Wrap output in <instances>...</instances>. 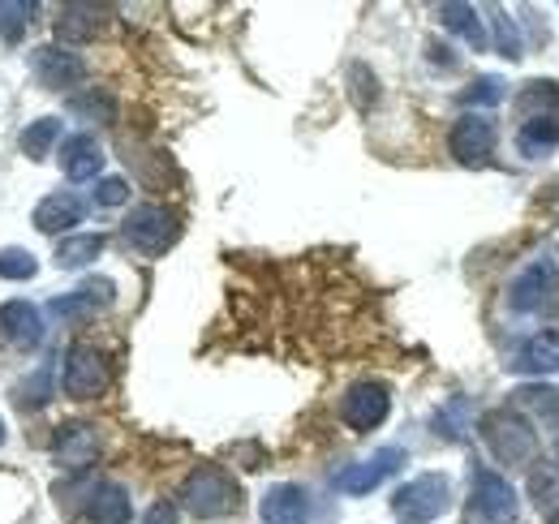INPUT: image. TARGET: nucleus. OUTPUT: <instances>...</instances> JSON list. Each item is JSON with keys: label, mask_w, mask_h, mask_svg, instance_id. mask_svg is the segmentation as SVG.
<instances>
[{"label": "nucleus", "mask_w": 559, "mask_h": 524, "mask_svg": "<svg viewBox=\"0 0 559 524\" xmlns=\"http://www.w3.org/2000/svg\"><path fill=\"white\" fill-rule=\"evenodd\" d=\"M181 499H186V512H194L199 521H215V516H228L241 499L237 481L219 468V464H199L186 486H181Z\"/></svg>", "instance_id": "obj_1"}, {"label": "nucleus", "mask_w": 559, "mask_h": 524, "mask_svg": "<svg viewBox=\"0 0 559 524\" xmlns=\"http://www.w3.org/2000/svg\"><path fill=\"white\" fill-rule=\"evenodd\" d=\"M121 237H126V246H130L134 254H142V259H155V254L173 250V241L181 237V219H177L168 206L142 202V206H134V211L126 215Z\"/></svg>", "instance_id": "obj_2"}, {"label": "nucleus", "mask_w": 559, "mask_h": 524, "mask_svg": "<svg viewBox=\"0 0 559 524\" xmlns=\"http://www.w3.org/2000/svg\"><path fill=\"white\" fill-rule=\"evenodd\" d=\"M452 508V481L443 473H421L414 481H405L392 495V516L405 524H430Z\"/></svg>", "instance_id": "obj_3"}, {"label": "nucleus", "mask_w": 559, "mask_h": 524, "mask_svg": "<svg viewBox=\"0 0 559 524\" xmlns=\"http://www.w3.org/2000/svg\"><path fill=\"white\" fill-rule=\"evenodd\" d=\"M508 306L516 314H559V271L551 259H534L512 284Z\"/></svg>", "instance_id": "obj_4"}, {"label": "nucleus", "mask_w": 559, "mask_h": 524, "mask_svg": "<svg viewBox=\"0 0 559 524\" xmlns=\"http://www.w3.org/2000/svg\"><path fill=\"white\" fill-rule=\"evenodd\" d=\"M483 439H487L490 456L499 464H525L538 452V434L530 430V421L508 413V408H495L483 417Z\"/></svg>", "instance_id": "obj_5"}, {"label": "nucleus", "mask_w": 559, "mask_h": 524, "mask_svg": "<svg viewBox=\"0 0 559 524\" xmlns=\"http://www.w3.org/2000/svg\"><path fill=\"white\" fill-rule=\"evenodd\" d=\"M61 388L73 400H99V395L112 388V366L99 348L91 344H73L66 353V366H61Z\"/></svg>", "instance_id": "obj_6"}, {"label": "nucleus", "mask_w": 559, "mask_h": 524, "mask_svg": "<svg viewBox=\"0 0 559 524\" xmlns=\"http://www.w3.org/2000/svg\"><path fill=\"white\" fill-rule=\"evenodd\" d=\"M469 524H512L516 521V490L508 486V477L478 468L474 473V495H469Z\"/></svg>", "instance_id": "obj_7"}, {"label": "nucleus", "mask_w": 559, "mask_h": 524, "mask_svg": "<svg viewBox=\"0 0 559 524\" xmlns=\"http://www.w3.org/2000/svg\"><path fill=\"white\" fill-rule=\"evenodd\" d=\"M112 301H117V284L104 279V275H91V279H82L73 293L52 297V301H48V314H52V319H91V314L108 310Z\"/></svg>", "instance_id": "obj_8"}, {"label": "nucleus", "mask_w": 559, "mask_h": 524, "mask_svg": "<svg viewBox=\"0 0 559 524\" xmlns=\"http://www.w3.org/2000/svg\"><path fill=\"white\" fill-rule=\"evenodd\" d=\"M388 413H392V392H388L383 383H357V388H349L345 404H341L345 426L357 430V434H366V430L383 426V421H388Z\"/></svg>", "instance_id": "obj_9"}, {"label": "nucleus", "mask_w": 559, "mask_h": 524, "mask_svg": "<svg viewBox=\"0 0 559 524\" xmlns=\"http://www.w3.org/2000/svg\"><path fill=\"white\" fill-rule=\"evenodd\" d=\"M401 464H405V452H401V448H383V452H374V456L361 460V464L341 468V473H336V490H345V495H370V490L383 486Z\"/></svg>", "instance_id": "obj_10"}, {"label": "nucleus", "mask_w": 559, "mask_h": 524, "mask_svg": "<svg viewBox=\"0 0 559 524\" xmlns=\"http://www.w3.org/2000/svg\"><path fill=\"white\" fill-rule=\"evenodd\" d=\"M99 430L86 426V421H66L57 430V443H52V456L61 468H91L99 460Z\"/></svg>", "instance_id": "obj_11"}, {"label": "nucleus", "mask_w": 559, "mask_h": 524, "mask_svg": "<svg viewBox=\"0 0 559 524\" xmlns=\"http://www.w3.org/2000/svg\"><path fill=\"white\" fill-rule=\"evenodd\" d=\"M31 69H35V78L44 82V86H52V91H66V86H78L82 82V57L70 52V48H61V44H52V48H39L35 57H31Z\"/></svg>", "instance_id": "obj_12"}, {"label": "nucleus", "mask_w": 559, "mask_h": 524, "mask_svg": "<svg viewBox=\"0 0 559 524\" xmlns=\"http://www.w3.org/2000/svg\"><path fill=\"white\" fill-rule=\"evenodd\" d=\"M448 146H452V155L461 159V164H487V155L495 151V126H490L487 117H461L456 126H452V138H448Z\"/></svg>", "instance_id": "obj_13"}, {"label": "nucleus", "mask_w": 559, "mask_h": 524, "mask_svg": "<svg viewBox=\"0 0 559 524\" xmlns=\"http://www.w3.org/2000/svg\"><path fill=\"white\" fill-rule=\"evenodd\" d=\"M0 331L17 353H31L44 340V314L31 301H4L0 306Z\"/></svg>", "instance_id": "obj_14"}, {"label": "nucleus", "mask_w": 559, "mask_h": 524, "mask_svg": "<svg viewBox=\"0 0 559 524\" xmlns=\"http://www.w3.org/2000/svg\"><path fill=\"white\" fill-rule=\"evenodd\" d=\"M259 512H263V524H306L310 521V495L293 481H280L263 495Z\"/></svg>", "instance_id": "obj_15"}, {"label": "nucleus", "mask_w": 559, "mask_h": 524, "mask_svg": "<svg viewBox=\"0 0 559 524\" xmlns=\"http://www.w3.org/2000/svg\"><path fill=\"white\" fill-rule=\"evenodd\" d=\"M82 215H86V202L73 190H57L35 206V228L39 233H70L73 224H82Z\"/></svg>", "instance_id": "obj_16"}, {"label": "nucleus", "mask_w": 559, "mask_h": 524, "mask_svg": "<svg viewBox=\"0 0 559 524\" xmlns=\"http://www.w3.org/2000/svg\"><path fill=\"white\" fill-rule=\"evenodd\" d=\"M508 366L521 370V374H556L559 370V331H538V335H530V340L516 348V357H512Z\"/></svg>", "instance_id": "obj_17"}, {"label": "nucleus", "mask_w": 559, "mask_h": 524, "mask_svg": "<svg viewBox=\"0 0 559 524\" xmlns=\"http://www.w3.org/2000/svg\"><path fill=\"white\" fill-rule=\"evenodd\" d=\"M99 168H104V151L91 133H73L61 142V172L70 181H91V177H99Z\"/></svg>", "instance_id": "obj_18"}, {"label": "nucleus", "mask_w": 559, "mask_h": 524, "mask_svg": "<svg viewBox=\"0 0 559 524\" xmlns=\"http://www.w3.org/2000/svg\"><path fill=\"white\" fill-rule=\"evenodd\" d=\"M130 516H134V503H130L126 486L104 481L91 490V499H86V521L91 524H130Z\"/></svg>", "instance_id": "obj_19"}, {"label": "nucleus", "mask_w": 559, "mask_h": 524, "mask_svg": "<svg viewBox=\"0 0 559 524\" xmlns=\"http://www.w3.org/2000/svg\"><path fill=\"white\" fill-rule=\"evenodd\" d=\"M439 17H443V26H448L452 35H461L474 52L487 48V31H483V17H478L474 4H456V0H448V4H439Z\"/></svg>", "instance_id": "obj_20"}, {"label": "nucleus", "mask_w": 559, "mask_h": 524, "mask_svg": "<svg viewBox=\"0 0 559 524\" xmlns=\"http://www.w3.org/2000/svg\"><path fill=\"white\" fill-rule=\"evenodd\" d=\"M516 146H521V155H530V159H538V155L556 151L559 146V117H530V121H521Z\"/></svg>", "instance_id": "obj_21"}, {"label": "nucleus", "mask_w": 559, "mask_h": 524, "mask_svg": "<svg viewBox=\"0 0 559 524\" xmlns=\"http://www.w3.org/2000/svg\"><path fill=\"white\" fill-rule=\"evenodd\" d=\"M95 13H104V9H95V4H66V9H61V22H57V35H61L66 44L91 39V35L99 31V17H95Z\"/></svg>", "instance_id": "obj_22"}, {"label": "nucleus", "mask_w": 559, "mask_h": 524, "mask_svg": "<svg viewBox=\"0 0 559 524\" xmlns=\"http://www.w3.org/2000/svg\"><path fill=\"white\" fill-rule=\"evenodd\" d=\"M57 138H61V117H39L35 126L22 130L17 146H22L26 159H48V151L57 146Z\"/></svg>", "instance_id": "obj_23"}, {"label": "nucleus", "mask_w": 559, "mask_h": 524, "mask_svg": "<svg viewBox=\"0 0 559 524\" xmlns=\"http://www.w3.org/2000/svg\"><path fill=\"white\" fill-rule=\"evenodd\" d=\"M104 254V233H78V237H66L61 246H57V262L73 271V266H86V262H95Z\"/></svg>", "instance_id": "obj_24"}, {"label": "nucleus", "mask_w": 559, "mask_h": 524, "mask_svg": "<svg viewBox=\"0 0 559 524\" xmlns=\"http://www.w3.org/2000/svg\"><path fill=\"white\" fill-rule=\"evenodd\" d=\"M516 108H521L525 121H530V117H559V86L556 82H530V86L521 91Z\"/></svg>", "instance_id": "obj_25"}, {"label": "nucleus", "mask_w": 559, "mask_h": 524, "mask_svg": "<svg viewBox=\"0 0 559 524\" xmlns=\"http://www.w3.org/2000/svg\"><path fill=\"white\" fill-rule=\"evenodd\" d=\"M31 13H35V4L31 0H0V39L4 44H17L22 35H26V22H31Z\"/></svg>", "instance_id": "obj_26"}, {"label": "nucleus", "mask_w": 559, "mask_h": 524, "mask_svg": "<svg viewBox=\"0 0 559 524\" xmlns=\"http://www.w3.org/2000/svg\"><path fill=\"white\" fill-rule=\"evenodd\" d=\"M52 379H57V370L52 366H39L22 388H17V404L22 408H39V404H48V395H52Z\"/></svg>", "instance_id": "obj_27"}, {"label": "nucleus", "mask_w": 559, "mask_h": 524, "mask_svg": "<svg viewBox=\"0 0 559 524\" xmlns=\"http://www.w3.org/2000/svg\"><path fill=\"white\" fill-rule=\"evenodd\" d=\"M530 490H534V503H538V512H547L551 521H559V477H556V473H551V468L534 473Z\"/></svg>", "instance_id": "obj_28"}, {"label": "nucleus", "mask_w": 559, "mask_h": 524, "mask_svg": "<svg viewBox=\"0 0 559 524\" xmlns=\"http://www.w3.org/2000/svg\"><path fill=\"white\" fill-rule=\"evenodd\" d=\"M39 275V262L31 259L26 250H0V279H35Z\"/></svg>", "instance_id": "obj_29"}, {"label": "nucleus", "mask_w": 559, "mask_h": 524, "mask_svg": "<svg viewBox=\"0 0 559 524\" xmlns=\"http://www.w3.org/2000/svg\"><path fill=\"white\" fill-rule=\"evenodd\" d=\"M70 108H73V112H82V117H99V121H112V117H117V104H112L104 91H86V95H73Z\"/></svg>", "instance_id": "obj_30"}, {"label": "nucleus", "mask_w": 559, "mask_h": 524, "mask_svg": "<svg viewBox=\"0 0 559 524\" xmlns=\"http://www.w3.org/2000/svg\"><path fill=\"white\" fill-rule=\"evenodd\" d=\"M495 39H499V57H508V61H516L521 57V35H516V26H512V17H503V9H495Z\"/></svg>", "instance_id": "obj_31"}, {"label": "nucleus", "mask_w": 559, "mask_h": 524, "mask_svg": "<svg viewBox=\"0 0 559 524\" xmlns=\"http://www.w3.org/2000/svg\"><path fill=\"white\" fill-rule=\"evenodd\" d=\"M435 430H439L443 439H461V434H465V400H452L448 408H439V413H435Z\"/></svg>", "instance_id": "obj_32"}, {"label": "nucleus", "mask_w": 559, "mask_h": 524, "mask_svg": "<svg viewBox=\"0 0 559 524\" xmlns=\"http://www.w3.org/2000/svg\"><path fill=\"white\" fill-rule=\"evenodd\" d=\"M503 95H508L503 78H478V82L465 91V104H483V108H490V104H499Z\"/></svg>", "instance_id": "obj_33"}, {"label": "nucleus", "mask_w": 559, "mask_h": 524, "mask_svg": "<svg viewBox=\"0 0 559 524\" xmlns=\"http://www.w3.org/2000/svg\"><path fill=\"white\" fill-rule=\"evenodd\" d=\"M130 198V181L126 177H99L95 186V206H121Z\"/></svg>", "instance_id": "obj_34"}, {"label": "nucleus", "mask_w": 559, "mask_h": 524, "mask_svg": "<svg viewBox=\"0 0 559 524\" xmlns=\"http://www.w3.org/2000/svg\"><path fill=\"white\" fill-rule=\"evenodd\" d=\"M512 404H516V408L556 413V392H551V388H521V392H512Z\"/></svg>", "instance_id": "obj_35"}, {"label": "nucleus", "mask_w": 559, "mask_h": 524, "mask_svg": "<svg viewBox=\"0 0 559 524\" xmlns=\"http://www.w3.org/2000/svg\"><path fill=\"white\" fill-rule=\"evenodd\" d=\"M142 524H177V508H173V503H155V508L142 516Z\"/></svg>", "instance_id": "obj_36"}, {"label": "nucleus", "mask_w": 559, "mask_h": 524, "mask_svg": "<svg viewBox=\"0 0 559 524\" xmlns=\"http://www.w3.org/2000/svg\"><path fill=\"white\" fill-rule=\"evenodd\" d=\"M0 443H4V421H0Z\"/></svg>", "instance_id": "obj_37"}, {"label": "nucleus", "mask_w": 559, "mask_h": 524, "mask_svg": "<svg viewBox=\"0 0 559 524\" xmlns=\"http://www.w3.org/2000/svg\"><path fill=\"white\" fill-rule=\"evenodd\" d=\"M556 524H559V521H556Z\"/></svg>", "instance_id": "obj_38"}]
</instances>
